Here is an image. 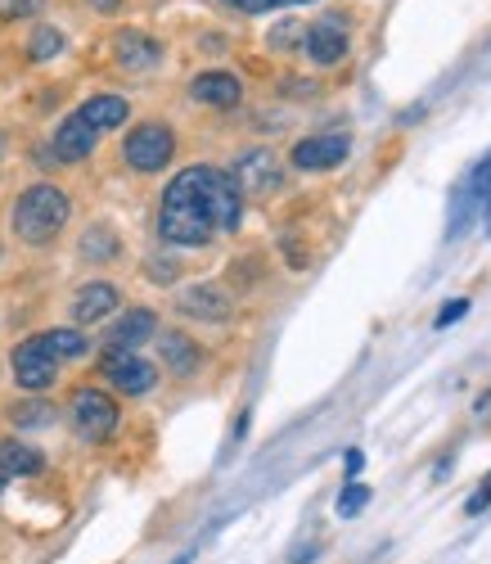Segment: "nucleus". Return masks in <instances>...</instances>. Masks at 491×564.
<instances>
[{
  "mask_svg": "<svg viewBox=\"0 0 491 564\" xmlns=\"http://www.w3.org/2000/svg\"><path fill=\"white\" fill-rule=\"evenodd\" d=\"M284 6H288V0H284Z\"/></svg>",
  "mask_w": 491,
  "mask_h": 564,
  "instance_id": "nucleus-31",
  "label": "nucleus"
},
{
  "mask_svg": "<svg viewBox=\"0 0 491 564\" xmlns=\"http://www.w3.org/2000/svg\"><path fill=\"white\" fill-rule=\"evenodd\" d=\"M77 118L100 135V131H113V127H122L127 122V100L122 96H90L81 109H77Z\"/></svg>",
  "mask_w": 491,
  "mask_h": 564,
  "instance_id": "nucleus-15",
  "label": "nucleus"
},
{
  "mask_svg": "<svg viewBox=\"0 0 491 564\" xmlns=\"http://www.w3.org/2000/svg\"><path fill=\"white\" fill-rule=\"evenodd\" d=\"M41 344L51 348V357H86V339L77 330H51V335H41Z\"/></svg>",
  "mask_w": 491,
  "mask_h": 564,
  "instance_id": "nucleus-20",
  "label": "nucleus"
},
{
  "mask_svg": "<svg viewBox=\"0 0 491 564\" xmlns=\"http://www.w3.org/2000/svg\"><path fill=\"white\" fill-rule=\"evenodd\" d=\"M122 154H127V163L135 172H163L172 163V154H176V135L163 122H144V127H135L127 135V150Z\"/></svg>",
  "mask_w": 491,
  "mask_h": 564,
  "instance_id": "nucleus-3",
  "label": "nucleus"
},
{
  "mask_svg": "<svg viewBox=\"0 0 491 564\" xmlns=\"http://www.w3.org/2000/svg\"><path fill=\"white\" fill-rule=\"evenodd\" d=\"M243 213V191L221 167H185L172 176L159 208V235L167 245L199 249L217 230H234Z\"/></svg>",
  "mask_w": 491,
  "mask_h": 564,
  "instance_id": "nucleus-1",
  "label": "nucleus"
},
{
  "mask_svg": "<svg viewBox=\"0 0 491 564\" xmlns=\"http://www.w3.org/2000/svg\"><path fill=\"white\" fill-rule=\"evenodd\" d=\"M55 370H59V361L51 357V348H45L41 339H28V344L14 348V380H19L28 393L51 389V384H55Z\"/></svg>",
  "mask_w": 491,
  "mask_h": 564,
  "instance_id": "nucleus-7",
  "label": "nucleus"
},
{
  "mask_svg": "<svg viewBox=\"0 0 491 564\" xmlns=\"http://www.w3.org/2000/svg\"><path fill=\"white\" fill-rule=\"evenodd\" d=\"M118 402L109 398V393H100V389H81L77 398H73V430L86 438V443H105V438H113V430H118Z\"/></svg>",
  "mask_w": 491,
  "mask_h": 564,
  "instance_id": "nucleus-4",
  "label": "nucleus"
},
{
  "mask_svg": "<svg viewBox=\"0 0 491 564\" xmlns=\"http://www.w3.org/2000/svg\"><path fill=\"white\" fill-rule=\"evenodd\" d=\"M105 375L113 380V389H118V393H131V398L150 393V389L159 384V370H154L150 361H144V357L127 352V348H109V352H105Z\"/></svg>",
  "mask_w": 491,
  "mask_h": 564,
  "instance_id": "nucleus-5",
  "label": "nucleus"
},
{
  "mask_svg": "<svg viewBox=\"0 0 491 564\" xmlns=\"http://www.w3.org/2000/svg\"><path fill=\"white\" fill-rule=\"evenodd\" d=\"M487 204H491V154L473 167V176L456 191V221H451V235H460L465 221H469V213H473V208H487Z\"/></svg>",
  "mask_w": 491,
  "mask_h": 564,
  "instance_id": "nucleus-9",
  "label": "nucleus"
},
{
  "mask_svg": "<svg viewBox=\"0 0 491 564\" xmlns=\"http://www.w3.org/2000/svg\"><path fill=\"white\" fill-rule=\"evenodd\" d=\"M352 150V140L342 135V131H325V135H307L293 145V167H303V172H329L338 167L342 159H348Z\"/></svg>",
  "mask_w": 491,
  "mask_h": 564,
  "instance_id": "nucleus-6",
  "label": "nucleus"
},
{
  "mask_svg": "<svg viewBox=\"0 0 491 564\" xmlns=\"http://www.w3.org/2000/svg\"><path fill=\"white\" fill-rule=\"evenodd\" d=\"M90 6H95V10H105V14H113V10H118V0H90Z\"/></svg>",
  "mask_w": 491,
  "mask_h": 564,
  "instance_id": "nucleus-28",
  "label": "nucleus"
},
{
  "mask_svg": "<svg viewBox=\"0 0 491 564\" xmlns=\"http://www.w3.org/2000/svg\"><path fill=\"white\" fill-rule=\"evenodd\" d=\"M68 213H73V204L59 185H32V191H23L14 204V230L28 245H51L68 226Z\"/></svg>",
  "mask_w": 491,
  "mask_h": 564,
  "instance_id": "nucleus-2",
  "label": "nucleus"
},
{
  "mask_svg": "<svg viewBox=\"0 0 491 564\" xmlns=\"http://www.w3.org/2000/svg\"><path fill=\"white\" fill-rule=\"evenodd\" d=\"M41 10V0H0V19H28V14H36Z\"/></svg>",
  "mask_w": 491,
  "mask_h": 564,
  "instance_id": "nucleus-25",
  "label": "nucleus"
},
{
  "mask_svg": "<svg viewBox=\"0 0 491 564\" xmlns=\"http://www.w3.org/2000/svg\"><path fill=\"white\" fill-rule=\"evenodd\" d=\"M189 96L199 105H212V109H234L239 96H243V86L230 73H199V77H194V86H189Z\"/></svg>",
  "mask_w": 491,
  "mask_h": 564,
  "instance_id": "nucleus-10",
  "label": "nucleus"
},
{
  "mask_svg": "<svg viewBox=\"0 0 491 564\" xmlns=\"http://www.w3.org/2000/svg\"><path fill=\"white\" fill-rule=\"evenodd\" d=\"M469 312V303L465 299H456V303H447V307H441V316H437V325H451V321H460Z\"/></svg>",
  "mask_w": 491,
  "mask_h": 564,
  "instance_id": "nucleus-27",
  "label": "nucleus"
},
{
  "mask_svg": "<svg viewBox=\"0 0 491 564\" xmlns=\"http://www.w3.org/2000/svg\"><path fill=\"white\" fill-rule=\"evenodd\" d=\"M0 154H6V135H0Z\"/></svg>",
  "mask_w": 491,
  "mask_h": 564,
  "instance_id": "nucleus-29",
  "label": "nucleus"
},
{
  "mask_svg": "<svg viewBox=\"0 0 491 564\" xmlns=\"http://www.w3.org/2000/svg\"><path fill=\"white\" fill-rule=\"evenodd\" d=\"M303 45L320 68H329V64H338L342 55H348V28H342V19H320V23L307 28Z\"/></svg>",
  "mask_w": 491,
  "mask_h": 564,
  "instance_id": "nucleus-8",
  "label": "nucleus"
},
{
  "mask_svg": "<svg viewBox=\"0 0 491 564\" xmlns=\"http://www.w3.org/2000/svg\"><path fill=\"white\" fill-rule=\"evenodd\" d=\"M365 501H370V488H361V484L342 488V497H338V514H357Z\"/></svg>",
  "mask_w": 491,
  "mask_h": 564,
  "instance_id": "nucleus-24",
  "label": "nucleus"
},
{
  "mask_svg": "<svg viewBox=\"0 0 491 564\" xmlns=\"http://www.w3.org/2000/svg\"><path fill=\"white\" fill-rule=\"evenodd\" d=\"M90 150H95V131L73 113V118L55 131V154H59L64 163H77V159H86Z\"/></svg>",
  "mask_w": 491,
  "mask_h": 564,
  "instance_id": "nucleus-16",
  "label": "nucleus"
},
{
  "mask_svg": "<svg viewBox=\"0 0 491 564\" xmlns=\"http://www.w3.org/2000/svg\"><path fill=\"white\" fill-rule=\"evenodd\" d=\"M482 506H491V475L478 484V497H469V506H465V510H469V514H478Z\"/></svg>",
  "mask_w": 491,
  "mask_h": 564,
  "instance_id": "nucleus-26",
  "label": "nucleus"
},
{
  "mask_svg": "<svg viewBox=\"0 0 491 564\" xmlns=\"http://www.w3.org/2000/svg\"><path fill=\"white\" fill-rule=\"evenodd\" d=\"M163 361H167L176 375H189L194 366H199V348H194V339H185L181 330H167V335H163Z\"/></svg>",
  "mask_w": 491,
  "mask_h": 564,
  "instance_id": "nucleus-18",
  "label": "nucleus"
},
{
  "mask_svg": "<svg viewBox=\"0 0 491 564\" xmlns=\"http://www.w3.org/2000/svg\"><path fill=\"white\" fill-rule=\"evenodd\" d=\"M0 492H6V475H0Z\"/></svg>",
  "mask_w": 491,
  "mask_h": 564,
  "instance_id": "nucleus-30",
  "label": "nucleus"
},
{
  "mask_svg": "<svg viewBox=\"0 0 491 564\" xmlns=\"http://www.w3.org/2000/svg\"><path fill=\"white\" fill-rule=\"evenodd\" d=\"M64 51V36L55 32V28H36V36H32V59H55Z\"/></svg>",
  "mask_w": 491,
  "mask_h": 564,
  "instance_id": "nucleus-21",
  "label": "nucleus"
},
{
  "mask_svg": "<svg viewBox=\"0 0 491 564\" xmlns=\"http://www.w3.org/2000/svg\"><path fill=\"white\" fill-rule=\"evenodd\" d=\"M86 258H113L118 253V240L109 230H86V245H81Z\"/></svg>",
  "mask_w": 491,
  "mask_h": 564,
  "instance_id": "nucleus-22",
  "label": "nucleus"
},
{
  "mask_svg": "<svg viewBox=\"0 0 491 564\" xmlns=\"http://www.w3.org/2000/svg\"><path fill=\"white\" fill-rule=\"evenodd\" d=\"M109 312H118V290L105 285V280H95V285H86L77 299H73V316L81 325H95V321H105Z\"/></svg>",
  "mask_w": 491,
  "mask_h": 564,
  "instance_id": "nucleus-13",
  "label": "nucleus"
},
{
  "mask_svg": "<svg viewBox=\"0 0 491 564\" xmlns=\"http://www.w3.org/2000/svg\"><path fill=\"white\" fill-rule=\"evenodd\" d=\"M230 176H234L239 191L262 195V191H271V185L280 181V167H275V159H271L266 150H258V154H243V159H239V167H234Z\"/></svg>",
  "mask_w": 491,
  "mask_h": 564,
  "instance_id": "nucleus-12",
  "label": "nucleus"
},
{
  "mask_svg": "<svg viewBox=\"0 0 491 564\" xmlns=\"http://www.w3.org/2000/svg\"><path fill=\"white\" fill-rule=\"evenodd\" d=\"M113 51H118V64H122V68H150V64H159V55H163L159 41L144 36V32H122Z\"/></svg>",
  "mask_w": 491,
  "mask_h": 564,
  "instance_id": "nucleus-17",
  "label": "nucleus"
},
{
  "mask_svg": "<svg viewBox=\"0 0 491 564\" xmlns=\"http://www.w3.org/2000/svg\"><path fill=\"white\" fill-rule=\"evenodd\" d=\"M45 460L23 443H0V475H36Z\"/></svg>",
  "mask_w": 491,
  "mask_h": 564,
  "instance_id": "nucleus-19",
  "label": "nucleus"
},
{
  "mask_svg": "<svg viewBox=\"0 0 491 564\" xmlns=\"http://www.w3.org/2000/svg\"><path fill=\"white\" fill-rule=\"evenodd\" d=\"M159 330V321H154V312L150 307H131V312H122L118 321H113V330H109V348H135V344H144Z\"/></svg>",
  "mask_w": 491,
  "mask_h": 564,
  "instance_id": "nucleus-11",
  "label": "nucleus"
},
{
  "mask_svg": "<svg viewBox=\"0 0 491 564\" xmlns=\"http://www.w3.org/2000/svg\"><path fill=\"white\" fill-rule=\"evenodd\" d=\"M14 420H19V425H51L55 411L45 402H28V406H14Z\"/></svg>",
  "mask_w": 491,
  "mask_h": 564,
  "instance_id": "nucleus-23",
  "label": "nucleus"
},
{
  "mask_svg": "<svg viewBox=\"0 0 491 564\" xmlns=\"http://www.w3.org/2000/svg\"><path fill=\"white\" fill-rule=\"evenodd\" d=\"M181 312L185 316H199V321H226L230 316V299L217 285H194V290L181 294Z\"/></svg>",
  "mask_w": 491,
  "mask_h": 564,
  "instance_id": "nucleus-14",
  "label": "nucleus"
}]
</instances>
